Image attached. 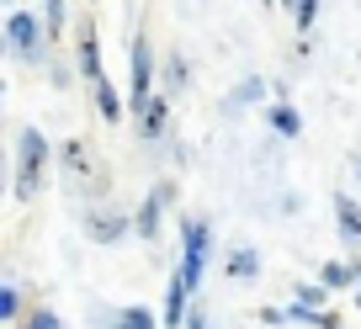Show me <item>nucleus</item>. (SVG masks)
Wrapping results in <instances>:
<instances>
[{
  "instance_id": "ddd939ff",
  "label": "nucleus",
  "mask_w": 361,
  "mask_h": 329,
  "mask_svg": "<svg viewBox=\"0 0 361 329\" xmlns=\"http://www.w3.org/2000/svg\"><path fill=\"white\" fill-rule=\"evenodd\" d=\"M271 123H276V133H287V138H293L298 128H303V123H298V112H293V106H276V112H271Z\"/></svg>"
},
{
  "instance_id": "1a4fd4ad",
  "label": "nucleus",
  "mask_w": 361,
  "mask_h": 329,
  "mask_svg": "<svg viewBox=\"0 0 361 329\" xmlns=\"http://www.w3.org/2000/svg\"><path fill=\"white\" fill-rule=\"evenodd\" d=\"M159 202H165V192H154L144 202V213H138V234H154V228H159Z\"/></svg>"
},
{
  "instance_id": "39448f33",
  "label": "nucleus",
  "mask_w": 361,
  "mask_h": 329,
  "mask_svg": "<svg viewBox=\"0 0 361 329\" xmlns=\"http://www.w3.org/2000/svg\"><path fill=\"white\" fill-rule=\"evenodd\" d=\"M80 69H85L90 85H106V80H102V58H96V32H90V22L80 27Z\"/></svg>"
},
{
  "instance_id": "0eeeda50",
  "label": "nucleus",
  "mask_w": 361,
  "mask_h": 329,
  "mask_svg": "<svg viewBox=\"0 0 361 329\" xmlns=\"http://www.w3.org/2000/svg\"><path fill=\"white\" fill-rule=\"evenodd\" d=\"M335 218H340V228H345V239H361V207L350 202V197L335 202Z\"/></svg>"
},
{
  "instance_id": "6e6552de",
  "label": "nucleus",
  "mask_w": 361,
  "mask_h": 329,
  "mask_svg": "<svg viewBox=\"0 0 361 329\" xmlns=\"http://www.w3.org/2000/svg\"><path fill=\"white\" fill-rule=\"evenodd\" d=\"M186 292H192V287L180 282V271L170 276V297H165V318L170 324H180V308H186Z\"/></svg>"
},
{
  "instance_id": "f3484780",
  "label": "nucleus",
  "mask_w": 361,
  "mask_h": 329,
  "mask_svg": "<svg viewBox=\"0 0 361 329\" xmlns=\"http://www.w3.org/2000/svg\"><path fill=\"white\" fill-rule=\"evenodd\" d=\"M293 16H298V27H308V22H314V0H298Z\"/></svg>"
},
{
  "instance_id": "dca6fc26",
  "label": "nucleus",
  "mask_w": 361,
  "mask_h": 329,
  "mask_svg": "<svg viewBox=\"0 0 361 329\" xmlns=\"http://www.w3.org/2000/svg\"><path fill=\"white\" fill-rule=\"evenodd\" d=\"M27 329H59V318L43 308V314H32V318H27Z\"/></svg>"
},
{
  "instance_id": "f8f14e48",
  "label": "nucleus",
  "mask_w": 361,
  "mask_h": 329,
  "mask_svg": "<svg viewBox=\"0 0 361 329\" xmlns=\"http://www.w3.org/2000/svg\"><path fill=\"white\" fill-rule=\"evenodd\" d=\"M260 271V261L250 250H234V261H228V276H255Z\"/></svg>"
},
{
  "instance_id": "f257e3e1",
  "label": "nucleus",
  "mask_w": 361,
  "mask_h": 329,
  "mask_svg": "<svg viewBox=\"0 0 361 329\" xmlns=\"http://www.w3.org/2000/svg\"><path fill=\"white\" fill-rule=\"evenodd\" d=\"M43 165H48L43 133H22V175H16V197H22V202L37 197V175H43Z\"/></svg>"
},
{
  "instance_id": "f03ea898",
  "label": "nucleus",
  "mask_w": 361,
  "mask_h": 329,
  "mask_svg": "<svg viewBox=\"0 0 361 329\" xmlns=\"http://www.w3.org/2000/svg\"><path fill=\"white\" fill-rule=\"evenodd\" d=\"M202 261H207V223H186V266H180V282L197 287L202 282Z\"/></svg>"
},
{
  "instance_id": "20e7f679",
  "label": "nucleus",
  "mask_w": 361,
  "mask_h": 329,
  "mask_svg": "<svg viewBox=\"0 0 361 329\" xmlns=\"http://www.w3.org/2000/svg\"><path fill=\"white\" fill-rule=\"evenodd\" d=\"M128 228V218H117V213H85V234L96 239V244H106V239H117Z\"/></svg>"
},
{
  "instance_id": "4468645a",
  "label": "nucleus",
  "mask_w": 361,
  "mask_h": 329,
  "mask_svg": "<svg viewBox=\"0 0 361 329\" xmlns=\"http://www.w3.org/2000/svg\"><path fill=\"white\" fill-rule=\"evenodd\" d=\"M96 101H102L106 117H123V106H117V91H112V85H96Z\"/></svg>"
},
{
  "instance_id": "423d86ee",
  "label": "nucleus",
  "mask_w": 361,
  "mask_h": 329,
  "mask_svg": "<svg viewBox=\"0 0 361 329\" xmlns=\"http://www.w3.org/2000/svg\"><path fill=\"white\" fill-rule=\"evenodd\" d=\"M6 37H11L16 54H32V48H37V22H32L27 11H16V16H11V32H6Z\"/></svg>"
},
{
  "instance_id": "9b49d317",
  "label": "nucleus",
  "mask_w": 361,
  "mask_h": 329,
  "mask_svg": "<svg viewBox=\"0 0 361 329\" xmlns=\"http://www.w3.org/2000/svg\"><path fill=\"white\" fill-rule=\"evenodd\" d=\"M144 133H149V138L165 133V101H149V106H144Z\"/></svg>"
},
{
  "instance_id": "9d476101",
  "label": "nucleus",
  "mask_w": 361,
  "mask_h": 329,
  "mask_svg": "<svg viewBox=\"0 0 361 329\" xmlns=\"http://www.w3.org/2000/svg\"><path fill=\"white\" fill-rule=\"evenodd\" d=\"M356 271H361V266H345V261H329V266H324V287H345V282H356Z\"/></svg>"
},
{
  "instance_id": "2eb2a0df",
  "label": "nucleus",
  "mask_w": 361,
  "mask_h": 329,
  "mask_svg": "<svg viewBox=\"0 0 361 329\" xmlns=\"http://www.w3.org/2000/svg\"><path fill=\"white\" fill-rule=\"evenodd\" d=\"M117 329H154V318H149L144 308H128V314H123V324H117Z\"/></svg>"
},
{
  "instance_id": "7ed1b4c3",
  "label": "nucleus",
  "mask_w": 361,
  "mask_h": 329,
  "mask_svg": "<svg viewBox=\"0 0 361 329\" xmlns=\"http://www.w3.org/2000/svg\"><path fill=\"white\" fill-rule=\"evenodd\" d=\"M133 106H149V43H133Z\"/></svg>"
}]
</instances>
